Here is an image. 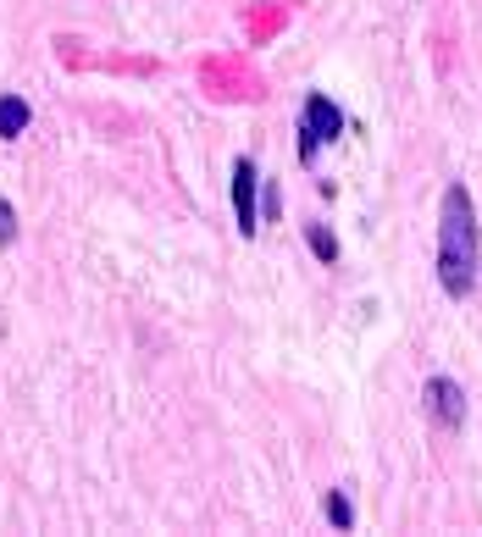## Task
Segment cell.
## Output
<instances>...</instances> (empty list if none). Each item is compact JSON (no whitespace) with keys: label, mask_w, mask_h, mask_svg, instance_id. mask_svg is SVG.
I'll return each instance as SVG.
<instances>
[{"label":"cell","mask_w":482,"mask_h":537,"mask_svg":"<svg viewBox=\"0 0 482 537\" xmlns=\"http://www.w3.org/2000/svg\"><path fill=\"white\" fill-rule=\"evenodd\" d=\"M233 222L244 239H255V227H261V172L250 156L233 161Z\"/></svg>","instance_id":"3"},{"label":"cell","mask_w":482,"mask_h":537,"mask_svg":"<svg viewBox=\"0 0 482 537\" xmlns=\"http://www.w3.org/2000/svg\"><path fill=\"white\" fill-rule=\"evenodd\" d=\"M17 244V205L0 200V250H12Z\"/></svg>","instance_id":"8"},{"label":"cell","mask_w":482,"mask_h":537,"mask_svg":"<svg viewBox=\"0 0 482 537\" xmlns=\"http://www.w3.org/2000/svg\"><path fill=\"white\" fill-rule=\"evenodd\" d=\"M305 244H311V255L322 266L338 261V239H333V227H327V222H305Z\"/></svg>","instance_id":"6"},{"label":"cell","mask_w":482,"mask_h":537,"mask_svg":"<svg viewBox=\"0 0 482 537\" xmlns=\"http://www.w3.org/2000/svg\"><path fill=\"white\" fill-rule=\"evenodd\" d=\"M477 205H471L466 183H449L444 205H438V283H444L449 299H471L477 288Z\"/></svg>","instance_id":"1"},{"label":"cell","mask_w":482,"mask_h":537,"mask_svg":"<svg viewBox=\"0 0 482 537\" xmlns=\"http://www.w3.org/2000/svg\"><path fill=\"white\" fill-rule=\"evenodd\" d=\"M422 405H427V416H433L444 432L466 427V388H460L455 377H427L422 382Z\"/></svg>","instance_id":"4"},{"label":"cell","mask_w":482,"mask_h":537,"mask_svg":"<svg viewBox=\"0 0 482 537\" xmlns=\"http://www.w3.org/2000/svg\"><path fill=\"white\" fill-rule=\"evenodd\" d=\"M322 510H327V521H333V532H350V526H355V504H350V493H344V488L327 493Z\"/></svg>","instance_id":"7"},{"label":"cell","mask_w":482,"mask_h":537,"mask_svg":"<svg viewBox=\"0 0 482 537\" xmlns=\"http://www.w3.org/2000/svg\"><path fill=\"white\" fill-rule=\"evenodd\" d=\"M28 122H34V106H28L23 95H0V139H6V144L23 139Z\"/></svg>","instance_id":"5"},{"label":"cell","mask_w":482,"mask_h":537,"mask_svg":"<svg viewBox=\"0 0 482 537\" xmlns=\"http://www.w3.org/2000/svg\"><path fill=\"white\" fill-rule=\"evenodd\" d=\"M338 133H344V111H338L327 95L305 100V111H300V161H305V167H316V150L333 144Z\"/></svg>","instance_id":"2"}]
</instances>
